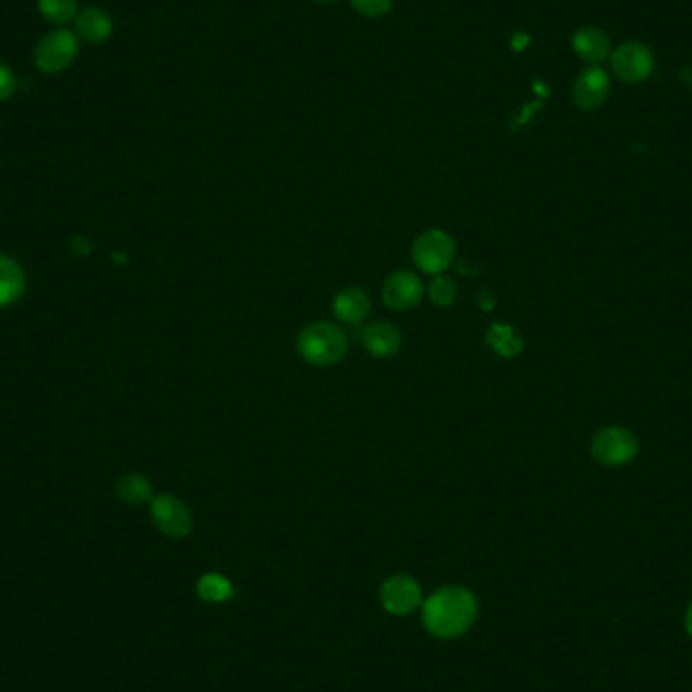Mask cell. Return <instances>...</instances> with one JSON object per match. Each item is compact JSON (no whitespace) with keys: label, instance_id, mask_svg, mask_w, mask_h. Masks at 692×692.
<instances>
[{"label":"cell","instance_id":"obj_7","mask_svg":"<svg viewBox=\"0 0 692 692\" xmlns=\"http://www.w3.org/2000/svg\"><path fill=\"white\" fill-rule=\"evenodd\" d=\"M79 55L77 35L71 31H53L45 35L35 49V65L43 73L65 71Z\"/></svg>","mask_w":692,"mask_h":692},{"label":"cell","instance_id":"obj_13","mask_svg":"<svg viewBox=\"0 0 692 692\" xmlns=\"http://www.w3.org/2000/svg\"><path fill=\"white\" fill-rule=\"evenodd\" d=\"M363 346L375 359H391L401 349V332L391 322H375L365 330Z\"/></svg>","mask_w":692,"mask_h":692},{"label":"cell","instance_id":"obj_19","mask_svg":"<svg viewBox=\"0 0 692 692\" xmlns=\"http://www.w3.org/2000/svg\"><path fill=\"white\" fill-rule=\"evenodd\" d=\"M429 298L436 306H442V308L452 306L458 298V286L450 276L440 274L434 278V282L429 284Z\"/></svg>","mask_w":692,"mask_h":692},{"label":"cell","instance_id":"obj_6","mask_svg":"<svg viewBox=\"0 0 692 692\" xmlns=\"http://www.w3.org/2000/svg\"><path fill=\"white\" fill-rule=\"evenodd\" d=\"M150 514L156 529L170 539H183L193 529V514L189 506L172 494L154 496L150 500Z\"/></svg>","mask_w":692,"mask_h":692},{"label":"cell","instance_id":"obj_22","mask_svg":"<svg viewBox=\"0 0 692 692\" xmlns=\"http://www.w3.org/2000/svg\"><path fill=\"white\" fill-rule=\"evenodd\" d=\"M15 90H17L15 73L5 63H0V102L9 100Z\"/></svg>","mask_w":692,"mask_h":692},{"label":"cell","instance_id":"obj_4","mask_svg":"<svg viewBox=\"0 0 692 692\" xmlns=\"http://www.w3.org/2000/svg\"><path fill=\"white\" fill-rule=\"evenodd\" d=\"M610 69L622 81L630 85L644 83L656 69L654 51L642 41H624L610 55Z\"/></svg>","mask_w":692,"mask_h":692},{"label":"cell","instance_id":"obj_25","mask_svg":"<svg viewBox=\"0 0 692 692\" xmlns=\"http://www.w3.org/2000/svg\"><path fill=\"white\" fill-rule=\"evenodd\" d=\"M686 630H688V634L692 636V605H690V610H688V614H686Z\"/></svg>","mask_w":692,"mask_h":692},{"label":"cell","instance_id":"obj_20","mask_svg":"<svg viewBox=\"0 0 692 692\" xmlns=\"http://www.w3.org/2000/svg\"><path fill=\"white\" fill-rule=\"evenodd\" d=\"M197 591L205 601H225L231 595V585L225 577L211 573L199 581Z\"/></svg>","mask_w":692,"mask_h":692},{"label":"cell","instance_id":"obj_3","mask_svg":"<svg viewBox=\"0 0 692 692\" xmlns=\"http://www.w3.org/2000/svg\"><path fill=\"white\" fill-rule=\"evenodd\" d=\"M413 264L431 276L444 274L456 257V243L450 233L442 229H427L423 231L413 247H411Z\"/></svg>","mask_w":692,"mask_h":692},{"label":"cell","instance_id":"obj_2","mask_svg":"<svg viewBox=\"0 0 692 692\" xmlns=\"http://www.w3.org/2000/svg\"><path fill=\"white\" fill-rule=\"evenodd\" d=\"M300 357L312 367H332L340 363L349 351V342L340 326L318 320L304 326L296 338Z\"/></svg>","mask_w":692,"mask_h":692},{"label":"cell","instance_id":"obj_12","mask_svg":"<svg viewBox=\"0 0 692 692\" xmlns=\"http://www.w3.org/2000/svg\"><path fill=\"white\" fill-rule=\"evenodd\" d=\"M332 312L344 324H359L371 312V298L363 288H344L334 296Z\"/></svg>","mask_w":692,"mask_h":692},{"label":"cell","instance_id":"obj_14","mask_svg":"<svg viewBox=\"0 0 692 692\" xmlns=\"http://www.w3.org/2000/svg\"><path fill=\"white\" fill-rule=\"evenodd\" d=\"M77 35L88 41V43H102L112 35L114 29V21L112 17L98 7H90L79 13L77 23H75Z\"/></svg>","mask_w":692,"mask_h":692},{"label":"cell","instance_id":"obj_9","mask_svg":"<svg viewBox=\"0 0 692 692\" xmlns=\"http://www.w3.org/2000/svg\"><path fill=\"white\" fill-rule=\"evenodd\" d=\"M423 282L419 280L417 274L409 272V270H401L391 274L385 284H383V302L395 310V312H407L413 310L421 298H423Z\"/></svg>","mask_w":692,"mask_h":692},{"label":"cell","instance_id":"obj_5","mask_svg":"<svg viewBox=\"0 0 692 692\" xmlns=\"http://www.w3.org/2000/svg\"><path fill=\"white\" fill-rule=\"evenodd\" d=\"M593 458L603 466H624L638 454V440L624 427H603L591 442Z\"/></svg>","mask_w":692,"mask_h":692},{"label":"cell","instance_id":"obj_11","mask_svg":"<svg viewBox=\"0 0 692 692\" xmlns=\"http://www.w3.org/2000/svg\"><path fill=\"white\" fill-rule=\"evenodd\" d=\"M575 55L585 61L589 67H601L612 55L610 37L597 27H581L571 39Z\"/></svg>","mask_w":692,"mask_h":692},{"label":"cell","instance_id":"obj_21","mask_svg":"<svg viewBox=\"0 0 692 692\" xmlns=\"http://www.w3.org/2000/svg\"><path fill=\"white\" fill-rule=\"evenodd\" d=\"M353 7L357 13L365 15V17H383L391 11L393 0H351Z\"/></svg>","mask_w":692,"mask_h":692},{"label":"cell","instance_id":"obj_26","mask_svg":"<svg viewBox=\"0 0 692 692\" xmlns=\"http://www.w3.org/2000/svg\"><path fill=\"white\" fill-rule=\"evenodd\" d=\"M320 3H332V0H320Z\"/></svg>","mask_w":692,"mask_h":692},{"label":"cell","instance_id":"obj_16","mask_svg":"<svg viewBox=\"0 0 692 692\" xmlns=\"http://www.w3.org/2000/svg\"><path fill=\"white\" fill-rule=\"evenodd\" d=\"M486 344L502 359H514L523 353L525 340L512 326L496 322L486 332Z\"/></svg>","mask_w":692,"mask_h":692},{"label":"cell","instance_id":"obj_15","mask_svg":"<svg viewBox=\"0 0 692 692\" xmlns=\"http://www.w3.org/2000/svg\"><path fill=\"white\" fill-rule=\"evenodd\" d=\"M25 292V272L9 255H0V308L15 304Z\"/></svg>","mask_w":692,"mask_h":692},{"label":"cell","instance_id":"obj_17","mask_svg":"<svg viewBox=\"0 0 692 692\" xmlns=\"http://www.w3.org/2000/svg\"><path fill=\"white\" fill-rule=\"evenodd\" d=\"M118 496L128 502V504H134V506H140L144 502H150L154 496H152V484L146 476L142 474H126L118 480Z\"/></svg>","mask_w":692,"mask_h":692},{"label":"cell","instance_id":"obj_8","mask_svg":"<svg viewBox=\"0 0 692 692\" xmlns=\"http://www.w3.org/2000/svg\"><path fill=\"white\" fill-rule=\"evenodd\" d=\"M610 90L612 81L608 71H603L601 67H587L573 81V102L577 108L593 112L610 98Z\"/></svg>","mask_w":692,"mask_h":692},{"label":"cell","instance_id":"obj_1","mask_svg":"<svg viewBox=\"0 0 692 692\" xmlns=\"http://www.w3.org/2000/svg\"><path fill=\"white\" fill-rule=\"evenodd\" d=\"M476 618V599L464 587H444L423 605V624L438 638L464 634Z\"/></svg>","mask_w":692,"mask_h":692},{"label":"cell","instance_id":"obj_24","mask_svg":"<svg viewBox=\"0 0 692 692\" xmlns=\"http://www.w3.org/2000/svg\"><path fill=\"white\" fill-rule=\"evenodd\" d=\"M71 247H73V253H77V255H88L92 251V243L85 237H77Z\"/></svg>","mask_w":692,"mask_h":692},{"label":"cell","instance_id":"obj_23","mask_svg":"<svg viewBox=\"0 0 692 692\" xmlns=\"http://www.w3.org/2000/svg\"><path fill=\"white\" fill-rule=\"evenodd\" d=\"M476 302L480 304V308H484V310H492V308H494V294H492L488 288H484V290H480V292H478Z\"/></svg>","mask_w":692,"mask_h":692},{"label":"cell","instance_id":"obj_10","mask_svg":"<svg viewBox=\"0 0 692 692\" xmlns=\"http://www.w3.org/2000/svg\"><path fill=\"white\" fill-rule=\"evenodd\" d=\"M381 601L387 612L403 616L417 608L421 601V589L411 577L395 575L385 581L381 589Z\"/></svg>","mask_w":692,"mask_h":692},{"label":"cell","instance_id":"obj_18","mask_svg":"<svg viewBox=\"0 0 692 692\" xmlns=\"http://www.w3.org/2000/svg\"><path fill=\"white\" fill-rule=\"evenodd\" d=\"M39 11L51 23H69L77 15V0H39Z\"/></svg>","mask_w":692,"mask_h":692}]
</instances>
